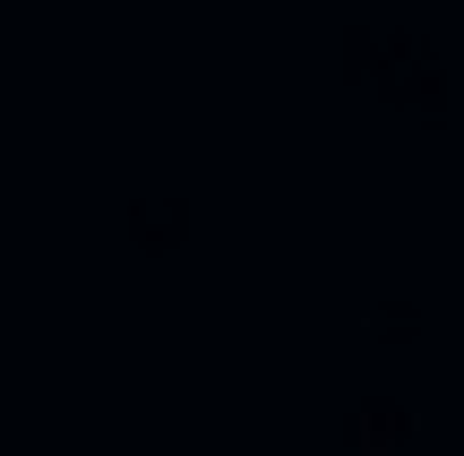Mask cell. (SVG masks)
Wrapping results in <instances>:
<instances>
[{
    "instance_id": "6da1fadb",
    "label": "cell",
    "mask_w": 464,
    "mask_h": 456,
    "mask_svg": "<svg viewBox=\"0 0 464 456\" xmlns=\"http://www.w3.org/2000/svg\"><path fill=\"white\" fill-rule=\"evenodd\" d=\"M344 69L370 86L379 103H404L413 121H448V61L421 34L396 26H344Z\"/></svg>"
},
{
    "instance_id": "7a4b0ae2",
    "label": "cell",
    "mask_w": 464,
    "mask_h": 456,
    "mask_svg": "<svg viewBox=\"0 0 464 456\" xmlns=\"http://www.w3.org/2000/svg\"><path fill=\"white\" fill-rule=\"evenodd\" d=\"M121 233H130V250H138V258H172V250L189 241V199L138 189V199H130V224H121Z\"/></svg>"
},
{
    "instance_id": "3957f363",
    "label": "cell",
    "mask_w": 464,
    "mask_h": 456,
    "mask_svg": "<svg viewBox=\"0 0 464 456\" xmlns=\"http://www.w3.org/2000/svg\"><path fill=\"white\" fill-rule=\"evenodd\" d=\"M404 440H413V405L370 396V405H362V431H353V456H404Z\"/></svg>"
},
{
    "instance_id": "277c9868",
    "label": "cell",
    "mask_w": 464,
    "mask_h": 456,
    "mask_svg": "<svg viewBox=\"0 0 464 456\" xmlns=\"http://www.w3.org/2000/svg\"><path fill=\"white\" fill-rule=\"evenodd\" d=\"M362 327L379 344H421V327H430V319H421V302H404V293H379V302L362 310Z\"/></svg>"
}]
</instances>
